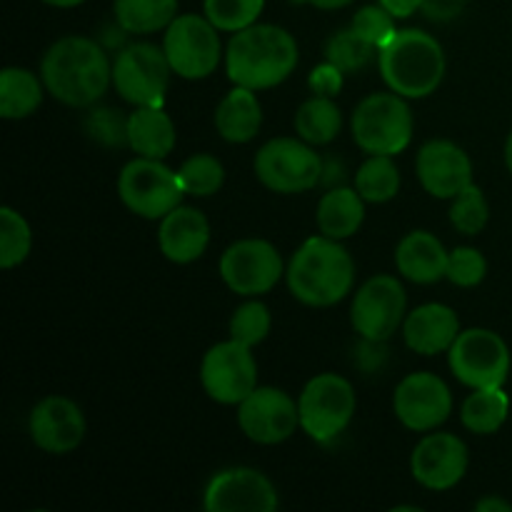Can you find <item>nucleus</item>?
I'll list each match as a JSON object with an SVG mask.
<instances>
[{
	"instance_id": "1",
	"label": "nucleus",
	"mask_w": 512,
	"mask_h": 512,
	"mask_svg": "<svg viewBox=\"0 0 512 512\" xmlns=\"http://www.w3.org/2000/svg\"><path fill=\"white\" fill-rule=\"evenodd\" d=\"M45 90L70 108L98 103L113 83V65L95 40L68 35L48 48L40 63Z\"/></svg>"
},
{
	"instance_id": "2",
	"label": "nucleus",
	"mask_w": 512,
	"mask_h": 512,
	"mask_svg": "<svg viewBox=\"0 0 512 512\" xmlns=\"http://www.w3.org/2000/svg\"><path fill=\"white\" fill-rule=\"evenodd\" d=\"M298 65V43L285 28L255 23L233 35L225 53V70L235 85L268 90L285 83Z\"/></svg>"
},
{
	"instance_id": "3",
	"label": "nucleus",
	"mask_w": 512,
	"mask_h": 512,
	"mask_svg": "<svg viewBox=\"0 0 512 512\" xmlns=\"http://www.w3.org/2000/svg\"><path fill=\"white\" fill-rule=\"evenodd\" d=\"M288 288L310 308L338 305L353 290L355 263L340 240L318 235L308 238L288 265Z\"/></svg>"
},
{
	"instance_id": "4",
	"label": "nucleus",
	"mask_w": 512,
	"mask_h": 512,
	"mask_svg": "<svg viewBox=\"0 0 512 512\" xmlns=\"http://www.w3.org/2000/svg\"><path fill=\"white\" fill-rule=\"evenodd\" d=\"M378 55L383 80L403 98H428L445 78L443 45L418 28L395 30Z\"/></svg>"
},
{
	"instance_id": "5",
	"label": "nucleus",
	"mask_w": 512,
	"mask_h": 512,
	"mask_svg": "<svg viewBox=\"0 0 512 512\" xmlns=\"http://www.w3.org/2000/svg\"><path fill=\"white\" fill-rule=\"evenodd\" d=\"M353 138L370 155L403 153L413 140V113L403 95H368L353 113Z\"/></svg>"
},
{
	"instance_id": "6",
	"label": "nucleus",
	"mask_w": 512,
	"mask_h": 512,
	"mask_svg": "<svg viewBox=\"0 0 512 512\" xmlns=\"http://www.w3.org/2000/svg\"><path fill=\"white\" fill-rule=\"evenodd\" d=\"M118 193L130 213L148 220H163L170 210L178 208L185 190L178 173L163 160L140 155L120 170Z\"/></svg>"
},
{
	"instance_id": "7",
	"label": "nucleus",
	"mask_w": 512,
	"mask_h": 512,
	"mask_svg": "<svg viewBox=\"0 0 512 512\" xmlns=\"http://www.w3.org/2000/svg\"><path fill=\"white\" fill-rule=\"evenodd\" d=\"M255 175L273 193H305L323 178V160L303 138H275L255 155Z\"/></svg>"
},
{
	"instance_id": "8",
	"label": "nucleus",
	"mask_w": 512,
	"mask_h": 512,
	"mask_svg": "<svg viewBox=\"0 0 512 512\" xmlns=\"http://www.w3.org/2000/svg\"><path fill=\"white\" fill-rule=\"evenodd\" d=\"M300 428L315 443H330L355 415V390L335 373L315 375L300 393Z\"/></svg>"
},
{
	"instance_id": "9",
	"label": "nucleus",
	"mask_w": 512,
	"mask_h": 512,
	"mask_svg": "<svg viewBox=\"0 0 512 512\" xmlns=\"http://www.w3.org/2000/svg\"><path fill=\"white\" fill-rule=\"evenodd\" d=\"M450 370L473 390L503 388L510 373V350L498 333L485 328L460 330L448 350Z\"/></svg>"
},
{
	"instance_id": "10",
	"label": "nucleus",
	"mask_w": 512,
	"mask_h": 512,
	"mask_svg": "<svg viewBox=\"0 0 512 512\" xmlns=\"http://www.w3.org/2000/svg\"><path fill=\"white\" fill-rule=\"evenodd\" d=\"M170 60L165 50L150 43L128 45L118 53L113 63V85L120 98L140 105H155L163 108L165 90L170 83Z\"/></svg>"
},
{
	"instance_id": "11",
	"label": "nucleus",
	"mask_w": 512,
	"mask_h": 512,
	"mask_svg": "<svg viewBox=\"0 0 512 512\" xmlns=\"http://www.w3.org/2000/svg\"><path fill=\"white\" fill-rule=\"evenodd\" d=\"M163 50L173 73L185 80L208 78L220 65V53H223L218 28L208 18L193 13L178 15L165 28Z\"/></svg>"
},
{
	"instance_id": "12",
	"label": "nucleus",
	"mask_w": 512,
	"mask_h": 512,
	"mask_svg": "<svg viewBox=\"0 0 512 512\" xmlns=\"http://www.w3.org/2000/svg\"><path fill=\"white\" fill-rule=\"evenodd\" d=\"M250 350L253 348L230 338L205 353L200 383L215 403L240 405L258 388V363Z\"/></svg>"
},
{
	"instance_id": "13",
	"label": "nucleus",
	"mask_w": 512,
	"mask_h": 512,
	"mask_svg": "<svg viewBox=\"0 0 512 512\" xmlns=\"http://www.w3.org/2000/svg\"><path fill=\"white\" fill-rule=\"evenodd\" d=\"M405 305L408 298L400 280L393 275H375L355 293L350 310L355 333L363 340L385 343L405 323Z\"/></svg>"
},
{
	"instance_id": "14",
	"label": "nucleus",
	"mask_w": 512,
	"mask_h": 512,
	"mask_svg": "<svg viewBox=\"0 0 512 512\" xmlns=\"http://www.w3.org/2000/svg\"><path fill=\"white\" fill-rule=\"evenodd\" d=\"M283 273V258L268 240H238L220 258V278L233 293L245 298L270 293Z\"/></svg>"
},
{
	"instance_id": "15",
	"label": "nucleus",
	"mask_w": 512,
	"mask_h": 512,
	"mask_svg": "<svg viewBox=\"0 0 512 512\" xmlns=\"http://www.w3.org/2000/svg\"><path fill=\"white\" fill-rule=\"evenodd\" d=\"M393 408L400 423L415 433L440 428L453 413V395L445 380L433 373H410L400 380L393 395Z\"/></svg>"
},
{
	"instance_id": "16",
	"label": "nucleus",
	"mask_w": 512,
	"mask_h": 512,
	"mask_svg": "<svg viewBox=\"0 0 512 512\" xmlns=\"http://www.w3.org/2000/svg\"><path fill=\"white\" fill-rule=\"evenodd\" d=\"M240 430L253 443H285L300 425V408L288 393L278 388H255L238 405Z\"/></svg>"
},
{
	"instance_id": "17",
	"label": "nucleus",
	"mask_w": 512,
	"mask_h": 512,
	"mask_svg": "<svg viewBox=\"0 0 512 512\" xmlns=\"http://www.w3.org/2000/svg\"><path fill=\"white\" fill-rule=\"evenodd\" d=\"M278 493L263 473L253 468H230L215 475L203 495L208 512H273Z\"/></svg>"
},
{
	"instance_id": "18",
	"label": "nucleus",
	"mask_w": 512,
	"mask_h": 512,
	"mask_svg": "<svg viewBox=\"0 0 512 512\" xmlns=\"http://www.w3.org/2000/svg\"><path fill=\"white\" fill-rule=\"evenodd\" d=\"M410 470L423 488L443 493L455 488L468 473V448L458 435L433 433L415 445Z\"/></svg>"
},
{
	"instance_id": "19",
	"label": "nucleus",
	"mask_w": 512,
	"mask_h": 512,
	"mask_svg": "<svg viewBox=\"0 0 512 512\" xmlns=\"http://www.w3.org/2000/svg\"><path fill=\"white\" fill-rule=\"evenodd\" d=\"M30 438L50 455L73 453L85 438V415L73 400L50 395L30 413Z\"/></svg>"
},
{
	"instance_id": "20",
	"label": "nucleus",
	"mask_w": 512,
	"mask_h": 512,
	"mask_svg": "<svg viewBox=\"0 0 512 512\" xmlns=\"http://www.w3.org/2000/svg\"><path fill=\"white\" fill-rule=\"evenodd\" d=\"M418 178L433 198L453 200L473 185V163L460 145L430 140L418 153Z\"/></svg>"
},
{
	"instance_id": "21",
	"label": "nucleus",
	"mask_w": 512,
	"mask_h": 512,
	"mask_svg": "<svg viewBox=\"0 0 512 512\" xmlns=\"http://www.w3.org/2000/svg\"><path fill=\"white\" fill-rule=\"evenodd\" d=\"M160 250L168 260L178 265L195 263L203 258L210 243V223L200 210L188 208V205H178L170 210L163 220H160L158 233Z\"/></svg>"
},
{
	"instance_id": "22",
	"label": "nucleus",
	"mask_w": 512,
	"mask_h": 512,
	"mask_svg": "<svg viewBox=\"0 0 512 512\" xmlns=\"http://www.w3.org/2000/svg\"><path fill=\"white\" fill-rule=\"evenodd\" d=\"M460 335V320L453 308L428 303L405 315L403 338L413 353L438 355L448 353Z\"/></svg>"
},
{
	"instance_id": "23",
	"label": "nucleus",
	"mask_w": 512,
	"mask_h": 512,
	"mask_svg": "<svg viewBox=\"0 0 512 512\" xmlns=\"http://www.w3.org/2000/svg\"><path fill=\"white\" fill-rule=\"evenodd\" d=\"M450 253L445 245L428 230H413L400 240L395 250V265L400 275L418 285L438 283L448 275Z\"/></svg>"
},
{
	"instance_id": "24",
	"label": "nucleus",
	"mask_w": 512,
	"mask_h": 512,
	"mask_svg": "<svg viewBox=\"0 0 512 512\" xmlns=\"http://www.w3.org/2000/svg\"><path fill=\"white\" fill-rule=\"evenodd\" d=\"M260 125H263L260 100L255 98V90L243 85H235L215 110V128L228 143H248L260 133Z\"/></svg>"
},
{
	"instance_id": "25",
	"label": "nucleus",
	"mask_w": 512,
	"mask_h": 512,
	"mask_svg": "<svg viewBox=\"0 0 512 512\" xmlns=\"http://www.w3.org/2000/svg\"><path fill=\"white\" fill-rule=\"evenodd\" d=\"M128 145L143 158L163 160L175 148V125L163 108L140 105L128 115Z\"/></svg>"
},
{
	"instance_id": "26",
	"label": "nucleus",
	"mask_w": 512,
	"mask_h": 512,
	"mask_svg": "<svg viewBox=\"0 0 512 512\" xmlns=\"http://www.w3.org/2000/svg\"><path fill=\"white\" fill-rule=\"evenodd\" d=\"M365 220V200L358 190L333 188L318 203L320 233L333 240H345L360 230Z\"/></svg>"
},
{
	"instance_id": "27",
	"label": "nucleus",
	"mask_w": 512,
	"mask_h": 512,
	"mask_svg": "<svg viewBox=\"0 0 512 512\" xmlns=\"http://www.w3.org/2000/svg\"><path fill=\"white\" fill-rule=\"evenodd\" d=\"M43 103V85L25 68H5L0 75V115L5 120L30 118Z\"/></svg>"
},
{
	"instance_id": "28",
	"label": "nucleus",
	"mask_w": 512,
	"mask_h": 512,
	"mask_svg": "<svg viewBox=\"0 0 512 512\" xmlns=\"http://www.w3.org/2000/svg\"><path fill=\"white\" fill-rule=\"evenodd\" d=\"M510 415V398L503 388L475 390L465 398L460 418L475 435H493L505 425Z\"/></svg>"
},
{
	"instance_id": "29",
	"label": "nucleus",
	"mask_w": 512,
	"mask_h": 512,
	"mask_svg": "<svg viewBox=\"0 0 512 512\" xmlns=\"http://www.w3.org/2000/svg\"><path fill=\"white\" fill-rule=\"evenodd\" d=\"M113 13L125 33H158L178 18V0H115Z\"/></svg>"
},
{
	"instance_id": "30",
	"label": "nucleus",
	"mask_w": 512,
	"mask_h": 512,
	"mask_svg": "<svg viewBox=\"0 0 512 512\" xmlns=\"http://www.w3.org/2000/svg\"><path fill=\"white\" fill-rule=\"evenodd\" d=\"M340 128H343V115H340V108L333 103V98L313 95L295 113V130L310 145L330 143V140L338 138Z\"/></svg>"
},
{
	"instance_id": "31",
	"label": "nucleus",
	"mask_w": 512,
	"mask_h": 512,
	"mask_svg": "<svg viewBox=\"0 0 512 512\" xmlns=\"http://www.w3.org/2000/svg\"><path fill=\"white\" fill-rule=\"evenodd\" d=\"M355 190L365 203H388L400 193V170L393 155H370L355 175Z\"/></svg>"
},
{
	"instance_id": "32",
	"label": "nucleus",
	"mask_w": 512,
	"mask_h": 512,
	"mask_svg": "<svg viewBox=\"0 0 512 512\" xmlns=\"http://www.w3.org/2000/svg\"><path fill=\"white\" fill-rule=\"evenodd\" d=\"M375 53H378V48L360 33H355L353 28L335 33L325 45V60L338 65L343 73H358V70L368 68Z\"/></svg>"
},
{
	"instance_id": "33",
	"label": "nucleus",
	"mask_w": 512,
	"mask_h": 512,
	"mask_svg": "<svg viewBox=\"0 0 512 512\" xmlns=\"http://www.w3.org/2000/svg\"><path fill=\"white\" fill-rule=\"evenodd\" d=\"M178 178H180V185H183L185 195L208 198V195H215L220 188H223L225 168L218 158H213V155L198 153L180 165Z\"/></svg>"
},
{
	"instance_id": "34",
	"label": "nucleus",
	"mask_w": 512,
	"mask_h": 512,
	"mask_svg": "<svg viewBox=\"0 0 512 512\" xmlns=\"http://www.w3.org/2000/svg\"><path fill=\"white\" fill-rule=\"evenodd\" d=\"M33 248V233L28 220L13 208L0 210V265L5 270L23 263Z\"/></svg>"
},
{
	"instance_id": "35",
	"label": "nucleus",
	"mask_w": 512,
	"mask_h": 512,
	"mask_svg": "<svg viewBox=\"0 0 512 512\" xmlns=\"http://www.w3.org/2000/svg\"><path fill=\"white\" fill-rule=\"evenodd\" d=\"M265 0H205V18L225 33H238L258 23Z\"/></svg>"
},
{
	"instance_id": "36",
	"label": "nucleus",
	"mask_w": 512,
	"mask_h": 512,
	"mask_svg": "<svg viewBox=\"0 0 512 512\" xmlns=\"http://www.w3.org/2000/svg\"><path fill=\"white\" fill-rule=\"evenodd\" d=\"M490 205L485 200V193L478 185H468L460 195H455L450 205V223L455 230L465 235H478L488 225Z\"/></svg>"
},
{
	"instance_id": "37",
	"label": "nucleus",
	"mask_w": 512,
	"mask_h": 512,
	"mask_svg": "<svg viewBox=\"0 0 512 512\" xmlns=\"http://www.w3.org/2000/svg\"><path fill=\"white\" fill-rule=\"evenodd\" d=\"M270 333V310L265 308L258 300H250V303L240 305L238 310L230 318V338L238 340V343L255 348V345L263 343Z\"/></svg>"
},
{
	"instance_id": "38",
	"label": "nucleus",
	"mask_w": 512,
	"mask_h": 512,
	"mask_svg": "<svg viewBox=\"0 0 512 512\" xmlns=\"http://www.w3.org/2000/svg\"><path fill=\"white\" fill-rule=\"evenodd\" d=\"M350 28H353L355 33L363 35L365 40H370L378 50L383 48V45L393 38L395 30H398L395 28V18L383 8V5H365V8H360L358 13H355Z\"/></svg>"
},
{
	"instance_id": "39",
	"label": "nucleus",
	"mask_w": 512,
	"mask_h": 512,
	"mask_svg": "<svg viewBox=\"0 0 512 512\" xmlns=\"http://www.w3.org/2000/svg\"><path fill=\"white\" fill-rule=\"evenodd\" d=\"M488 273V263H485L483 253L475 248H458L450 253L448 260V275L445 278L460 288H475L485 280Z\"/></svg>"
},
{
	"instance_id": "40",
	"label": "nucleus",
	"mask_w": 512,
	"mask_h": 512,
	"mask_svg": "<svg viewBox=\"0 0 512 512\" xmlns=\"http://www.w3.org/2000/svg\"><path fill=\"white\" fill-rule=\"evenodd\" d=\"M88 133L103 145H123L128 143V118L113 108H98L88 115L85 123Z\"/></svg>"
},
{
	"instance_id": "41",
	"label": "nucleus",
	"mask_w": 512,
	"mask_h": 512,
	"mask_svg": "<svg viewBox=\"0 0 512 512\" xmlns=\"http://www.w3.org/2000/svg\"><path fill=\"white\" fill-rule=\"evenodd\" d=\"M343 75L345 73L338 65L325 60L323 65H318V68L310 73L308 85L315 95H320V98H335V95L340 93V88H343Z\"/></svg>"
},
{
	"instance_id": "42",
	"label": "nucleus",
	"mask_w": 512,
	"mask_h": 512,
	"mask_svg": "<svg viewBox=\"0 0 512 512\" xmlns=\"http://www.w3.org/2000/svg\"><path fill=\"white\" fill-rule=\"evenodd\" d=\"M468 0H423V13L430 20H453L463 13Z\"/></svg>"
},
{
	"instance_id": "43",
	"label": "nucleus",
	"mask_w": 512,
	"mask_h": 512,
	"mask_svg": "<svg viewBox=\"0 0 512 512\" xmlns=\"http://www.w3.org/2000/svg\"><path fill=\"white\" fill-rule=\"evenodd\" d=\"M385 10H388L393 18H410L413 13H418L423 8V0H380Z\"/></svg>"
},
{
	"instance_id": "44",
	"label": "nucleus",
	"mask_w": 512,
	"mask_h": 512,
	"mask_svg": "<svg viewBox=\"0 0 512 512\" xmlns=\"http://www.w3.org/2000/svg\"><path fill=\"white\" fill-rule=\"evenodd\" d=\"M475 510L478 512H512V505L505 503L500 498H483L475 503Z\"/></svg>"
},
{
	"instance_id": "45",
	"label": "nucleus",
	"mask_w": 512,
	"mask_h": 512,
	"mask_svg": "<svg viewBox=\"0 0 512 512\" xmlns=\"http://www.w3.org/2000/svg\"><path fill=\"white\" fill-rule=\"evenodd\" d=\"M295 3H308L320 10H340V8H348V5L355 3V0H295Z\"/></svg>"
},
{
	"instance_id": "46",
	"label": "nucleus",
	"mask_w": 512,
	"mask_h": 512,
	"mask_svg": "<svg viewBox=\"0 0 512 512\" xmlns=\"http://www.w3.org/2000/svg\"><path fill=\"white\" fill-rule=\"evenodd\" d=\"M43 3L53 5V8H75V5L85 3V0H43Z\"/></svg>"
},
{
	"instance_id": "47",
	"label": "nucleus",
	"mask_w": 512,
	"mask_h": 512,
	"mask_svg": "<svg viewBox=\"0 0 512 512\" xmlns=\"http://www.w3.org/2000/svg\"><path fill=\"white\" fill-rule=\"evenodd\" d=\"M505 163H508V170L512 173V133H510L508 143H505Z\"/></svg>"
}]
</instances>
